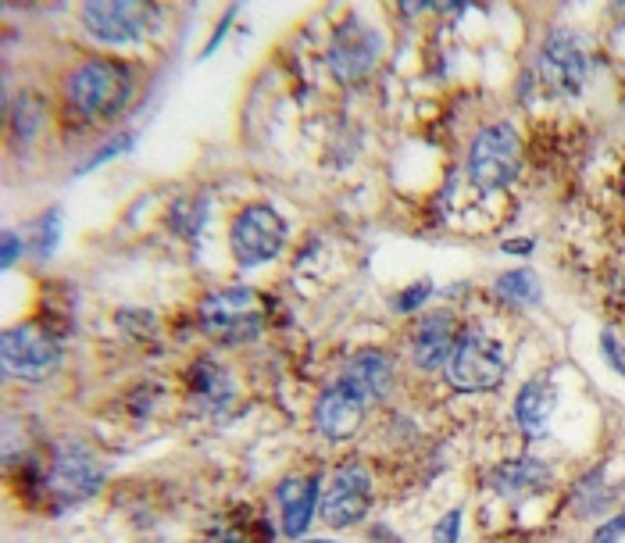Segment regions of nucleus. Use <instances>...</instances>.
<instances>
[{
  "instance_id": "f257e3e1",
  "label": "nucleus",
  "mask_w": 625,
  "mask_h": 543,
  "mask_svg": "<svg viewBox=\"0 0 625 543\" xmlns=\"http://www.w3.org/2000/svg\"><path fill=\"white\" fill-rule=\"evenodd\" d=\"M65 97L72 112L86 122L115 118L133 97V72L115 58H90L69 72Z\"/></svg>"
},
{
  "instance_id": "f03ea898",
  "label": "nucleus",
  "mask_w": 625,
  "mask_h": 543,
  "mask_svg": "<svg viewBox=\"0 0 625 543\" xmlns=\"http://www.w3.org/2000/svg\"><path fill=\"white\" fill-rule=\"evenodd\" d=\"M200 330L218 344H247L264 330V301L247 286L218 290L200 304Z\"/></svg>"
},
{
  "instance_id": "7ed1b4c3",
  "label": "nucleus",
  "mask_w": 625,
  "mask_h": 543,
  "mask_svg": "<svg viewBox=\"0 0 625 543\" xmlns=\"http://www.w3.org/2000/svg\"><path fill=\"white\" fill-rule=\"evenodd\" d=\"M104 487V464L97 455L83 443H65L58 447L54 458L46 461L43 472V493L51 498L54 508H72L90 501L93 493Z\"/></svg>"
},
{
  "instance_id": "20e7f679",
  "label": "nucleus",
  "mask_w": 625,
  "mask_h": 543,
  "mask_svg": "<svg viewBox=\"0 0 625 543\" xmlns=\"http://www.w3.org/2000/svg\"><path fill=\"white\" fill-rule=\"evenodd\" d=\"M504 347L490 340L482 330H465L455 340V351L447 358V383L461 394L493 390L504 379Z\"/></svg>"
},
{
  "instance_id": "39448f33",
  "label": "nucleus",
  "mask_w": 625,
  "mask_h": 543,
  "mask_svg": "<svg viewBox=\"0 0 625 543\" xmlns=\"http://www.w3.org/2000/svg\"><path fill=\"white\" fill-rule=\"evenodd\" d=\"M522 168V144L508 122H493V126L479 129L472 147H468V179L476 190L490 194L508 186Z\"/></svg>"
},
{
  "instance_id": "423d86ee",
  "label": "nucleus",
  "mask_w": 625,
  "mask_h": 543,
  "mask_svg": "<svg viewBox=\"0 0 625 543\" xmlns=\"http://www.w3.org/2000/svg\"><path fill=\"white\" fill-rule=\"evenodd\" d=\"M0 365L11 379H46L61 365V344L37 322L11 325L0 336Z\"/></svg>"
},
{
  "instance_id": "0eeeda50",
  "label": "nucleus",
  "mask_w": 625,
  "mask_h": 543,
  "mask_svg": "<svg viewBox=\"0 0 625 543\" xmlns=\"http://www.w3.org/2000/svg\"><path fill=\"white\" fill-rule=\"evenodd\" d=\"M283 240H287V222L272 205H247L229 229L232 254H237L243 269L272 261L283 251Z\"/></svg>"
},
{
  "instance_id": "6e6552de",
  "label": "nucleus",
  "mask_w": 625,
  "mask_h": 543,
  "mask_svg": "<svg viewBox=\"0 0 625 543\" xmlns=\"http://www.w3.org/2000/svg\"><path fill=\"white\" fill-rule=\"evenodd\" d=\"M537 72H540L543 86L558 93V97H575V93H583V86L590 80V54H586L580 33H572V29H554L540 46Z\"/></svg>"
},
{
  "instance_id": "1a4fd4ad",
  "label": "nucleus",
  "mask_w": 625,
  "mask_h": 543,
  "mask_svg": "<svg viewBox=\"0 0 625 543\" xmlns=\"http://www.w3.org/2000/svg\"><path fill=\"white\" fill-rule=\"evenodd\" d=\"M83 25L93 40L104 43H133L144 40L158 25V4H139V0H93L80 11Z\"/></svg>"
},
{
  "instance_id": "9d476101",
  "label": "nucleus",
  "mask_w": 625,
  "mask_h": 543,
  "mask_svg": "<svg viewBox=\"0 0 625 543\" xmlns=\"http://www.w3.org/2000/svg\"><path fill=\"white\" fill-rule=\"evenodd\" d=\"M379 51H383L379 33H375L372 25H365L362 19H347L336 29V36L330 43V65L340 80L354 83L362 80L365 72H372V65L379 61Z\"/></svg>"
},
{
  "instance_id": "9b49d317",
  "label": "nucleus",
  "mask_w": 625,
  "mask_h": 543,
  "mask_svg": "<svg viewBox=\"0 0 625 543\" xmlns=\"http://www.w3.org/2000/svg\"><path fill=\"white\" fill-rule=\"evenodd\" d=\"M372 504V483L362 464H343L336 469L330 490L322 498V515L333 530H347V525L362 522Z\"/></svg>"
},
{
  "instance_id": "f8f14e48",
  "label": "nucleus",
  "mask_w": 625,
  "mask_h": 543,
  "mask_svg": "<svg viewBox=\"0 0 625 543\" xmlns=\"http://www.w3.org/2000/svg\"><path fill=\"white\" fill-rule=\"evenodd\" d=\"M365 411H368V400L357 394L354 386H347L340 379L336 386H330V390L319 397L315 422L330 440H347L362 429Z\"/></svg>"
},
{
  "instance_id": "ddd939ff",
  "label": "nucleus",
  "mask_w": 625,
  "mask_h": 543,
  "mask_svg": "<svg viewBox=\"0 0 625 543\" xmlns=\"http://www.w3.org/2000/svg\"><path fill=\"white\" fill-rule=\"evenodd\" d=\"M455 319L447 312H436L426 315L412 333V362L421 372H436V368H447L450 351H455Z\"/></svg>"
},
{
  "instance_id": "4468645a",
  "label": "nucleus",
  "mask_w": 625,
  "mask_h": 543,
  "mask_svg": "<svg viewBox=\"0 0 625 543\" xmlns=\"http://www.w3.org/2000/svg\"><path fill=\"white\" fill-rule=\"evenodd\" d=\"M490 483L500 498H533V493H543L554 483V472L540 458H514L497 464L490 472Z\"/></svg>"
},
{
  "instance_id": "2eb2a0df",
  "label": "nucleus",
  "mask_w": 625,
  "mask_h": 543,
  "mask_svg": "<svg viewBox=\"0 0 625 543\" xmlns=\"http://www.w3.org/2000/svg\"><path fill=\"white\" fill-rule=\"evenodd\" d=\"M554 405H558V394L551 379H529L519 397H514V418H519V426L525 437H546V426H551V415H554Z\"/></svg>"
},
{
  "instance_id": "dca6fc26",
  "label": "nucleus",
  "mask_w": 625,
  "mask_h": 543,
  "mask_svg": "<svg viewBox=\"0 0 625 543\" xmlns=\"http://www.w3.org/2000/svg\"><path fill=\"white\" fill-rule=\"evenodd\" d=\"M343 383L354 386V390L362 394L368 405H375V400H383L389 394V386H394V358L383 354V351L357 354V358L347 365V376H343Z\"/></svg>"
},
{
  "instance_id": "f3484780",
  "label": "nucleus",
  "mask_w": 625,
  "mask_h": 543,
  "mask_svg": "<svg viewBox=\"0 0 625 543\" xmlns=\"http://www.w3.org/2000/svg\"><path fill=\"white\" fill-rule=\"evenodd\" d=\"M319 504V476L311 479H287L279 487V508H283V533L304 536Z\"/></svg>"
},
{
  "instance_id": "a211bd4d",
  "label": "nucleus",
  "mask_w": 625,
  "mask_h": 543,
  "mask_svg": "<svg viewBox=\"0 0 625 543\" xmlns=\"http://www.w3.org/2000/svg\"><path fill=\"white\" fill-rule=\"evenodd\" d=\"M190 386H194V400L205 411H222L232 400V379L226 368H218L215 362H197L190 368Z\"/></svg>"
},
{
  "instance_id": "6ab92c4d",
  "label": "nucleus",
  "mask_w": 625,
  "mask_h": 543,
  "mask_svg": "<svg viewBox=\"0 0 625 543\" xmlns=\"http://www.w3.org/2000/svg\"><path fill=\"white\" fill-rule=\"evenodd\" d=\"M497 293L511 304H537L540 301V279L533 269H511L497 279Z\"/></svg>"
},
{
  "instance_id": "aec40b11",
  "label": "nucleus",
  "mask_w": 625,
  "mask_h": 543,
  "mask_svg": "<svg viewBox=\"0 0 625 543\" xmlns=\"http://www.w3.org/2000/svg\"><path fill=\"white\" fill-rule=\"evenodd\" d=\"M601 479H604V469H593L586 479H580V487L572 490V504H575V511H580V515H597V511H604L607 508V493H597L601 490Z\"/></svg>"
},
{
  "instance_id": "412c9836",
  "label": "nucleus",
  "mask_w": 625,
  "mask_h": 543,
  "mask_svg": "<svg viewBox=\"0 0 625 543\" xmlns=\"http://www.w3.org/2000/svg\"><path fill=\"white\" fill-rule=\"evenodd\" d=\"M43 118V104L37 97H29V93H22L19 104H14V133H19V139H33L37 126Z\"/></svg>"
},
{
  "instance_id": "4be33fe9",
  "label": "nucleus",
  "mask_w": 625,
  "mask_h": 543,
  "mask_svg": "<svg viewBox=\"0 0 625 543\" xmlns=\"http://www.w3.org/2000/svg\"><path fill=\"white\" fill-rule=\"evenodd\" d=\"M58 226H61V211H46L40 219V247H37L40 258H51V251L58 247Z\"/></svg>"
},
{
  "instance_id": "5701e85b",
  "label": "nucleus",
  "mask_w": 625,
  "mask_h": 543,
  "mask_svg": "<svg viewBox=\"0 0 625 543\" xmlns=\"http://www.w3.org/2000/svg\"><path fill=\"white\" fill-rule=\"evenodd\" d=\"M429 293H433V283H415V286H408V293H400V297L394 301V307L404 315L418 312V307L429 301Z\"/></svg>"
},
{
  "instance_id": "b1692460",
  "label": "nucleus",
  "mask_w": 625,
  "mask_h": 543,
  "mask_svg": "<svg viewBox=\"0 0 625 543\" xmlns=\"http://www.w3.org/2000/svg\"><path fill=\"white\" fill-rule=\"evenodd\" d=\"M133 139H136L133 133H122V136H115V139H112V144H107V147H104L101 154H93V158L86 161V168H83V173H90V168H97V165H104L107 158H118V154H122V150H129V144H133Z\"/></svg>"
},
{
  "instance_id": "393cba45",
  "label": "nucleus",
  "mask_w": 625,
  "mask_h": 543,
  "mask_svg": "<svg viewBox=\"0 0 625 543\" xmlns=\"http://www.w3.org/2000/svg\"><path fill=\"white\" fill-rule=\"evenodd\" d=\"M622 536H625V515H615L604 525H597V533H593L590 543H622Z\"/></svg>"
},
{
  "instance_id": "a878e982",
  "label": "nucleus",
  "mask_w": 625,
  "mask_h": 543,
  "mask_svg": "<svg viewBox=\"0 0 625 543\" xmlns=\"http://www.w3.org/2000/svg\"><path fill=\"white\" fill-rule=\"evenodd\" d=\"M601 344H604V358L612 362V368L618 372V376H625V351H622V344L615 340V333H604Z\"/></svg>"
},
{
  "instance_id": "bb28decb",
  "label": "nucleus",
  "mask_w": 625,
  "mask_h": 543,
  "mask_svg": "<svg viewBox=\"0 0 625 543\" xmlns=\"http://www.w3.org/2000/svg\"><path fill=\"white\" fill-rule=\"evenodd\" d=\"M461 533V511H450V515H444V522L436 525V543H455Z\"/></svg>"
},
{
  "instance_id": "cd10ccee",
  "label": "nucleus",
  "mask_w": 625,
  "mask_h": 543,
  "mask_svg": "<svg viewBox=\"0 0 625 543\" xmlns=\"http://www.w3.org/2000/svg\"><path fill=\"white\" fill-rule=\"evenodd\" d=\"M19 251H22V243H19V237H14V232L8 229V232H4V269H11L14 261H19Z\"/></svg>"
},
{
  "instance_id": "c85d7f7f",
  "label": "nucleus",
  "mask_w": 625,
  "mask_h": 543,
  "mask_svg": "<svg viewBox=\"0 0 625 543\" xmlns=\"http://www.w3.org/2000/svg\"><path fill=\"white\" fill-rule=\"evenodd\" d=\"M500 251H504V254H529V251H533V243H529V240H508V243H500Z\"/></svg>"
},
{
  "instance_id": "c756f323",
  "label": "nucleus",
  "mask_w": 625,
  "mask_h": 543,
  "mask_svg": "<svg viewBox=\"0 0 625 543\" xmlns=\"http://www.w3.org/2000/svg\"><path fill=\"white\" fill-rule=\"evenodd\" d=\"M211 543H247V536H243L240 530H232V525H229V530L215 533V536H211Z\"/></svg>"
},
{
  "instance_id": "7c9ffc66",
  "label": "nucleus",
  "mask_w": 625,
  "mask_h": 543,
  "mask_svg": "<svg viewBox=\"0 0 625 543\" xmlns=\"http://www.w3.org/2000/svg\"><path fill=\"white\" fill-rule=\"evenodd\" d=\"M308 543H330V540H308Z\"/></svg>"
}]
</instances>
